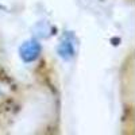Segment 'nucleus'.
Masks as SVG:
<instances>
[{
  "mask_svg": "<svg viewBox=\"0 0 135 135\" xmlns=\"http://www.w3.org/2000/svg\"><path fill=\"white\" fill-rule=\"evenodd\" d=\"M15 85L12 80L4 73H0V108H4L7 104H12L14 101Z\"/></svg>",
  "mask_w": 135,
  "mask_h": 135,
  "instance_id": "1",
  "label": "nucleus"
}]
</instances>
